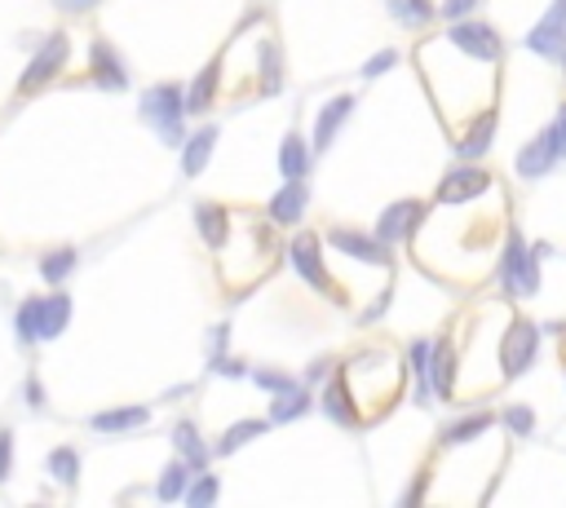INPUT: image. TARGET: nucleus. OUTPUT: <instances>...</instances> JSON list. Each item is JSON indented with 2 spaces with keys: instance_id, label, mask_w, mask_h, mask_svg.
<instances>
[{
  "instance_id": "nucleus-28",
  "label": "nucleus",
  "mask_w": 566,
  "mask_h": 508,
  "mask_svg": "<svg viewBox=\"0 0 566 508\" xmlns=\"http://www.w3.org/2000/svg\"><path fill=\"white\" fill-rule=\"evenodd\" d=\"M327 415H332V420H340V424H354V420H358V411L349 406V398H345V389H340V384H332V389H327Z\"/></svg>"
},
{
  "instance_id": "nucleus-10",
  "label": "nucleus",
  "mask_w": 566,
  "mask_h": 508,
  "mask_svg": "<svg viewBox=\"0 0 566 508\" xmlns=\"http://www.w3.org/2000/svg\"><path fill=\"white\" fill-rule=\"evenodd\" d=\"M531 49L535 53H566V9L562 4H553L548 18L531 31Z\"/></svg>"
},
{
  "instance_id": "nucleus-34",
  "label": "nucleus",
  "mask_w": 566,
  "mask_h": 508,
  "mask_svg": "<svg viewBox=\"0 0 566 508\" xmlns=\"http://www.w3.org/2000/svg\"><path fill=\"white\" fill-rule=\"evenodd\" d=\"M186 499H190L195 508H203V504H212V499H217V481H212V477H199V481L190 486V495H186Z\"/></svg>"
},
{
  "instance_id": "nucleus-29",
  "label": "nucleus",
  "mask_w": 566,
  "mask_h": 508,
  "mask_svg": "<svg viewBox=\"0 0 566 508\" xmlns=\"http://www.w3.org/2000/svg\"><path fill=\"white\" fill-rule=\"evenodd\" d=\"M256 433H265V420H243V424H234V428L221 437V451L230 455L234 446H243V442H248V437H256Z\"/></svg>"
},
{
  "instance_id": "nucleus-5",
  "label": "nucleus",
  "mask_w": 566,
  "mask_h": 508,
  "mask_svg": "<svg viewBox=\"0 0 566 508\" xmlns=\"http://www.w3.org/2000/svg\"><path fill=\"white\" fill-rule=\"evenodd\" d=\"M146 115L155 119V124H164V137H177V124H181V110H186V102H181V93L172 88V84H159L155 93H146Z\"/></svg>"
},
{
  "instance_id": "nucleus-12",
  "label": "nucleus",
  "mask_w": 566,
  "mask_h": 508,
  "mask_svg": "<svg viewBox=\"0 0 566 508\" xmlns=\"http://www.w3.org/2000/svg\"><path fill=\"white\" fill-rule=\"evenodd\" d=\"M301 212H305V186L292 177L274 199H270V221H279V225H292V221H301Z\"/></svg>"
},
{
  "instance_id": "nucleus-1",
  "label": "nucleus",
  "mask_w": 566,
  "mask_h": 508,
  "mask_svg": "<svg viewBox=\"0 0 566 508\" xmlns=\"http://www.w3.org/2000/svg\"><path fill=\"white\" fill-rule=\"evenodd\" d=\"M66 53H71V40H66L62 31H53V35L40 44V53L31 57V66L22 71L18 93H40L44 84H53V80L62 75V66H66Z\"/></svg>"
},
{
  "instance_id": "nucleus-13",
  "label": "nucleus",
  "mask_w": 566,
  "mask_h": 508,
  "mask_svg": "<svg viewBox=\"0 0 566 508\" xmlns=\"http://www.w3.org/2000/svg\"><path fill=\"white\" fill-rule=\"evenodd\" d=\"M88 66H93V80L102 84V88H124V66L115 62V53H111V44H93V53H88Z\"/></svg>"
},
{
  "instance_id": "nucleus-31",
  "label": "nucleus",
  "mask_w": 566,
  "mask_h": 508,
  "mask_svg": "<svg viewBox=\"0 0 566 508\" xmlns=\"http://www.w3.org/2000/svg\"><path fill=\"white\" fill-rule=\"evenodd\" d=\"M310 406V398L301 393V389H287L283 398H279V406H274V420H292V415H301Z\"/></svg>"
},
{
  "instance_id": "nucleus-25",
  "label": "nucleus",
  "mask_w": 566,
  "mask_h": 508,
  "mask_svg": "<svg viewBox=\"0 0 566 508\" xmlns=\"http://www.w3.org/2000/svg\"><path fill=\"white\" fill-rule=\"evenodd\" d=\"M177 446H181V455H186L190 468H203V446H199L195 424H177Z\"/></svg>"
},
{
  "instance_id": "nucleus-3",
  "label": "nucleus",
  "mask_w": 566,
  "mask_h": 508,
  "mask_svg": "<svg viewBox=\"0 0 566 508\" xmlns=\"http://www.w3.org/2000/svg\"><path fill=\"white\" fill-rule=\"evenodd\" d=\"M420 216H424V208H420L416 199H398V203H389V208H385V216L376 221V239H385V243L411 239V234H416V225H420Z\"/></svg>"
},
{
  "instance_id": "nucleus-38",
  "label": "nucleus",
  "mask_w": 566,
  "mask_h": 508,
  "mask_svg": "<svg viewBox=\"0 0 566 508\" xmlns=\"http://www.w3.org/2000/svg\"><path fill=\"white\" fill-rule=\"evenodd\" d=\"M394 66V53H380V57H371L367 66H363V75H380V71H389Z\"/></svg>"
},
{
  "instance_id": "nucleus-23",
  "label": "nucleus",
  "mask_w": 566,
  "mask_h": 508,
  "mask_svg": "<svg viewBox=\"0 0 566 508\" xmlns=\"http://www.w3.org/2000/svg\"><path fill=\"white\" fill-rule=\"evenodd\" d=\"M389 13H394L398 22L420 27V22H429V18H433V4H429V0H389Z\"/></svg>"
},
{
  "instance_id": "nucleus-27",
  "label": "nucleus",
  "mask_w": 566,
  "mask_h": 508,
  "mask_svg": "<svg viewBox=\"0 0 566 508\" xmlns=\"http://www.w3.org/2000/svg\"><path fill=\"white\" fill-rule=\"evenodd\" d=\"M49 468L57 473V481H66V486H75V473H80V459H75V451H66V446H57V451L49 455Z\"/></svg>"
},
{
  "instance_id": "nucleus-30",
  "label": "nucleus",
  "mask_w": 566,
  "mask_h": 508,
  "mask_svg": "<svg viewBox=\"0 0 566 508\" xmlns=\"http://www.w3.org/2000/svg\"><path fill=\"white\" fill-rule=\"evenodd\" d=\"M486 424H491V415H469V420H460V424H451L442 442H469V437H478V433H482Z\"/></svg>"
},
{
  "instance_id": "nucleus-7",
  "label": "nucleus",
  "mask_w": 566,
  "mask_h": 508,
  "mask_svg": "<svg viewBox=\"0 0 566 508\" xmlns=\"http://www.w3.org/2000/svg\"><path fill=\"white\" fill-rule=\"evenodd\" d=\"M535 256H539V252H535ZM535 256L522 252V239H517V234L509 239V252H504V287H509V292H535V283H539V278H535Z\"/></svg>"
},
{
  "instance_id": "nucleus-14",
  "label": "nucleus",
  "mask_w": 566,
  "mask_h": 508,
  "mask_svg": "<svg viewBox=\"0 0 566 508\" xmlns=\"http://www.w3.org/2000/svg\"><path fill=\"white\" fill-rule=\"evenodd\" d=\"M195 225H199V234H203V243L208 247H221L226 243V208H217V203H199L195 208Z\"/></svg>"
},
{
  "instance_id": "nucleus-35",
  "label": "nucleus",
  "mask_w": 566,
  "mask_h": 508,
  "mask_svg": "<svg viewBox=\"0 0 566 508\" xmlns=\"http://www.w3.org/2000/svg\"><path fill=\"white\" fill-rule=\"evenodd\" d=\"M256 384H261V389H274V393H287V389H296L287 375H274V371H261V375H256Z\"/></svg>"
},
{
  "instance_id": "nucleus-18",
  "label": "nucleus",
  "mask_w": 566,
  "mask_h": 508,
  "mask_svg": "<svg viewBox=\"0 0 566 508\" xmlns=\"http://www.w3.org/2000/svg\"><path fill=\"white\" fill-rule=\"evenodd\" d=\"M279 168H283L287 177H305V168H310V150H305V141H301L296 133H287V137H283V150H279Z\"/></svg>"
},
{
  "instance_id": "nucleus-40",
  "label": "nucleus",
  "mask_w": 566,
  "mask_h": 508,
  "mask_svg": "<svg viewBox=\"0 0 566 508\" xmlns=\"http://www.w3.org/2000/svg\"><path fill=\"white\" fill-rule=\"evenodd\" d=\"M53 4H62V9H71V13H80V9H88V4H97V0H53Z\"/></svg>"
},
{
  "instance_id": "nucleus-19",
  "label": "nucleus",
  "mask_w": 566,
  "mask_h": 508,
  "mask_svg": "<svg viewBox=\"0 0 566 508\" xmlns=\"http://www.w3.org/2000/svg\"><path fill=\"white\" fill-rule=\"evenodd\" d=\"M66 318H71V300L57 292V296H49L44 300V314H40V336L44 340H53L62 327H66Z\"/></svg>"
},
{
  "instance_id": "nucleus-11",
  "label": "nucleus",
  "mask_w": 566,
  "mask_h": 508,
  "mask_svg": "<svg viewBox=\"0 0 566 508\" xmlns=\"http://www.w3.org/2000/svg\"><path fill=\"white\" fill-rule=\"evenodd\" d=\"M429 384H433L438 398H451V384H455V349H451V340H438V345H433Z\"/></svg>"
},
{
  "instance_id": "nucleus-39",
  "label": "nucleus",
  "mask_w": 566,
  "mask_h": 508,
  "mask_svg": "<svg viewBox=\"0 0 566 508\" xmlns=\"http://www.w3.org/2000/svg\"><path fill=\"white\" fill-rule=\"evenodd\" d=\"M9 473V433H0V477Z\"/></svg>"
},
{
  "instance_id": "nucleus-22",
  "label": "nucleus",
  "mask_w": 566,
  "mask_h": 508,
  "mask_svg": "<svg viewBox=\"0 0 566 508\" xmlns=\"http://www.w3.org/2000/svg\"><path fill=\"white\" fill-rule=\"evenodd\" d=\"M491 133H495V115L486 110L478 124H473V133L460 141V159H478L482 150H486V141H491Z\"/></svg>"
},
{
  "instance_id": "nucleus-2",
  "label": "nucleus",
  "mask_w": 566,
  "mask_h": 508,
  "mask_svg": "<svg viewBox=\"0 0 566 508\" xmlns=\"http://www.w3.org/2000/svg\"><path fill=\"white\" fill-rule=\"evenodd\" d=\"M535 345H539V331L531 327V322H513L509 331H504V345H500V367H504V375L513 380V375H522L526 367H531V358H535Z\"/></svg>"
},
{
  "instance_id": "nucleus-17",
  "label": "nucleus",
  "mask_w": 566,
  "mask_h": 508,
  "mask_svg": "<svg viewBox=\"0 0 566 508\" xmlns=\"http://www.w3.org/2000/svg\"><path fill=\"white\" fill-rule=\"evenodd\" d=\"M212 141H217V128H199L190 141H186V155H181V168L195 177V172H203V163H208V155H212Z\"/></svg>"
},
{
  "instance_id": "nucleus-36",
  "label": "nucleus",
  "mask_w": 566,
  "mask_h": 508,
  "mask_svg": "<svg viewBox=\"0 0 566 508\" xmlns=\"http://www.w3.org/2000/svg\"><path fill=\"white\" fill-rule=\"evenodd\" d=\"M504 420H509V428H513V433H531V411H526V406H513Z\"/></svg>"
},
{
  "instance_id": "nucleus-24",
  "label": "nucleus",
  "mask_w": 566,
  "mask_h": 508,
  "mask_svg": "<svg viewBox=\"0 0 566 508\" xmlns=\"http://www.w3.org/2000/svg\"><path fill=\"white\" fill-rule=\"evenodd\" d=\"M71 265H75V252H71V247H57V252H44L40 274H44L49 283H57V278H66V274H71Z\"/></svg>"
},
{
  "instance_id": "nucleus-21",
  "label": "nucleus",
  "mask_w": 566,
  "mask_h": 508,
  "mask_svg": "<svg viewBox=\"0 0 566 508\" xmlns=\"http://www.w3.org/2000/svg\"><path fill=\"white\" fill-rule=\"evenodd\" d=\"M349 106H354V97H336V102H327V106H323V115H318V137H314L318 146H327V141H332V133L340 128V119L349 115Z\"/></svg>"
},
{
  "instance_id": "nucleus-15",
  "label": "nucleus",
  "mask_w": 566,
  "mask_h": 508,
  "mask_svg": "<svg viewBox=\"0 0 566 508\" xmlns=\"http://www.w3.org/2000/svg\"><path fill=\"white\" fill-rule=\"evenodd\" d=\"M217 80H221V57H212L203 71H199V80H195V88L186 93V110H203L212 97H217Z\"/></svg>"
},
{
  "instance_id": "nucleus-8",
  "label": "nucleus",
  "mask_w": 566,
  "mask_h": 508,
  "mask_svg": "<svg viewBox=\"0 0 566 508\" xmlns=\"http://www.w3.org/2000/svg\"><path fill=\"white\" fill-rule=\"evenodd\" d=\"M482 190H486V172L460 168V172H447V177H442L438 199H442V203H464V199H473V194H482Z\"/></svg>"
},
{
  "instance_id": "nucleus-16",
  "label": "nucleus",
  "mask_w": 566,
  "mask_h": 508,
  "mask_svg": "<svg viewBox=\"0 0 566 508\" xmlns=\"http://www.w3.org/2000/svg\"><path fill=\"white\" fill-rule=\"evenodd\" d=\"M553 159H557V155H553V146L544 141V133H539V137L517 155V172H522V177H544V172L553 168Z\"/></svg>"
},
{
  "instance_id": "nucleus-4",
  "label": "nucleus",
  "mask_w": 566,
  "mask_h": 508,
  "mask_svg": "<svg viewBox=\"0 0 566 508\" xmlns=\"http://www.w3.org/2000/svg\"><path fill=\"white\" fill-rule=\"evenodd\" d=\"M292 265H296V274L305 278V283H314L318 292H332L336 300H340V292L332 287V278L323 274V261H318V239L314 234H301L296 243H292Z\"/></svg>"
},
{
  "instance_id": "nucleus-26",
  "label": "nucleus",
  "mask_w": 566,
  "mask_h": 508,
  "mask_svg": "<svg viewBox=\"0 0 566 508\" xmlns=\"http://www.w3.org/2000/svg\"><path fill=\"white\" fill-rule=\"evenodd\" d=\"M40 314H44V300H27L18 309V336L22 340H35L40 336Z\"/></svg>"
},
{
  "instance_id": "nucleus-41",
  "label": "nucleus",
  "mask_w": 566,
  "mask_h": 508,
  "mask_svg": "<svg viewBox=\"0 0 566 508\" xmlns=\"http://www.w3.org/2000/svg\"><path fill=\"white\" fill-rule=\"evenodd\" d=\"M557 4H562V9H566V0H557Z\"/></svg>"
},
{
  "instance_id": "nucleus-9",
  "label": "nucleus",
  "mask_w": 566,
  "mask_h": 508,
  "mask_svg": "<svg viewBox=\"0 0 566 508\" xmlns=\"http://www.w3.org/2000/svg\"><path fill=\"white\" fill-rule=\"evenodd\" d=\"M332 239V247L336 252H349V256H358V261H389L385 256V239H371V234H358V230H332L327 234Z\"/></svg>"
},
{
  "instance_id": "nucleus-33",
  "label": "nucleus",
  "mask_w": 566,
  "mask_h": 508,
  "mask_svg": "<svg viewBox=\"0 0 566 508\" xmlns=\"http://www.w3.org/2000/svg\"><path fill=\"white\" fill-rule=\"evenodd\" d=\"M544 141L553 146V155H557V159L566 155V106H562V115L553 119V128H544Z\"/></svg>"
},
{
  "instance_id": "nucleus-37",
  "label": "nucleus",
  "mask_w": 566,
  "mask_h": 508,
  "mask_svg": "<svg viewBox=\"0 0 566 508\" xmlns=\"http://www.w3.org/2000/svg\"><path fill=\"white\" fill-rule=\"evenodd\" d=\"M478 0H442V18H464Z\"/></svg>"
},
{
  "instance_id": "nucleus-32",
  "label": "nucleus",
  "mask_w": 566,
  "mask_h": 508,
  "mask_svg": "<svg viewBox=\"0 0 566 508\" xmlns=\"http://www.w3.org/2000/svg\"><path fill=\"white\" fill-rule=\"evenodd\" d=\"M181 481H186V464H168V473L159 477V499H177L181 495Z\"/></svg>"
},
{
  "instance_id": "nucleus-20",
  "label": "nucleus",
  "mask_w": 566,
  "mask_h": 508,
  "mask_svg": "<svg viewBox=\"0 0 566 508\" xmlns=\"http://www.w3.org/2000/svg\"><path fill=\"white\" fill-rule=\"evenodd\" d=\"M137 424H146V406H128V411H102V415H93V428H102V433H119V428H137Z\"/></svg>"
},
{
  "instance_id": "nucleus-6",
  "label": "nucleus",
  "mask_w": 566,
  "mask_h": 508,
  "mask_svg": "<svg viewBox=\"0 0 566 508\" xmlns=\"http://www.w3.org/2000/svg\"><path fill=\"white\" fill-rule=\"evenodd\" d=\"M451 44H460L464 53H473V57H482V62H495V57H500V35H495L486 22H460V27L451 31Z\"/></svg>"
}]
</instances>
